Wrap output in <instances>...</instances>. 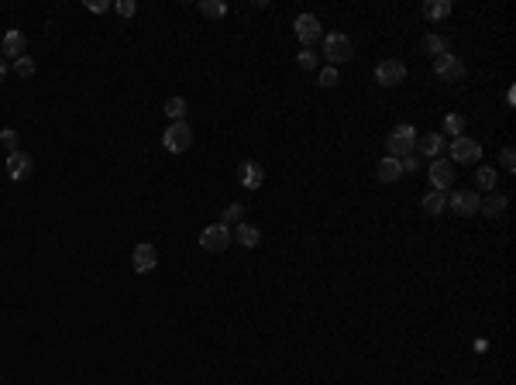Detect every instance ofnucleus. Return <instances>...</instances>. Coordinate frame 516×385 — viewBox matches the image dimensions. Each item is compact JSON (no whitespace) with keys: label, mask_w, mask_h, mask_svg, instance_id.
<instances>
[{"label":"nucleus","mask_w":516,"mask_h":385,"mask_svg":"<svg viewBox=\"0 0 516 385\" xmlns=\"http://www.w3.org/2000/svg\"><path fill=\"white\" fill-rule=\"evenodd\" d=\"M417 138H420V135H417L413 124H396L392 135H389V159H406V155H413Z\"/></svg>","instance_id":"1"},{"label":"nucleus","mask_w":516,"mask_h":385,"mask_svg":"<svg viewBox=\"0 0 516 385\" xmlns=\"http://www.w3.org/2000/svg\"><path fill=\"white\" fill-rule=\"evenodd\" d=\"M324 56H327V62H331V66H341V62L355 59V42H351L348 35L334 32V35H327V38H324Z\"/></svg>","instance_id":"2"},{"label":"nucleus","mask_w":516,"mask_h":385,"mask_svg":"<svg viewBox=\"0 0 516 385\" xmlns=\"http://www.w3.org/2000/svg\"><path fill=\"white\" fill-rule=\"evenodd\" d=\"M162 145H165V152L183 155V152L193 145V128H189L186 121H172V124L165 128V135H162Z\"/></svg>","instance_id":"3"},{"label":"nucleus","mask_w":516,"mask_h":385,"mask_svg":"<svg viewBox=\"0 0 516 385\" xmlns=\"http://www.w3.org/2000/svg\"><path fill=\"white\" fill-rule=\"evenodd\" d=\"M434 73L441 76V83H461V80L468 76L465 62H461L458 56H451V52H444V56L434 59Z\"/></svg>","instance_id":"4"},{"label":"nucleus","mask_w":516,"mask_h":385,"mask_svg":"<svg viewBox=\"0 0 516 385\" xmlns=\"http://www.w3.org/2000/svg\"><path fill=\"white\" fill-rule=\"evenodd\" d=\"M482 159V145L475 141V138H468V135H461V138H454L451 141V165L458 162V165H468V162H478Z\"/></svg>","instance_id":"5"},{"label":"nucleus","mask_w":516,"mask_h":385,"mask_svg":"<svg viewBox=\"0 0 516 385\" xmlns=\"http://www.w3.org/2000/svg\"><path fill=\"white\" fill-rule=\"evenodd\" d=\"M375 83H379V86H399V83H406V66H403L399 59L379 62V66H375Z\"/></svg>","instance_id":"6"},{"label":"nucleus","mask_w":516,"mask_h":385,"mask_svg":"<svg viewBox=\"0 0 516 385\" xmlns=\"http://www.w3.org/2000/svg\"><path fill=\"white\" fill-rule=\"evenodd\" d=\"M293 32H296V38L303 42V49H310L314 42H320V38H324V32H320V21H317L314 14H300V18L293 21Z\"/></svg>","instance_id":"7"},{"label":"nucleus","mask_w":516,"mask_h":385,"mask_svg":"<svg viewBox=\"0 0 516 385\" xmlns=\"http://www.w3.org/2000/svg\"><path fill=\"white\" fill-rule=\"evenodd\" d=\"M231 244V231L224 227V224H213V227H207L203 234H200V248L203 251H224Z\"/></svg>","instance_id":"8"},{"label":"nucleus","mask_w":516,"mask_h":385,"mask_svg":"<svg viewBox=\"0 0 516 385\" xmlns=\"http://www.w3.org/2000/svg\"><path fill=\"white\" fill-rule=\"evenodd\" d=\"M430 183H434V189L444 193L454 183V165L447 159H430Z\"/></svg>","instance_id":"9"},{"label":"nucleus","mask_w":516,"mask_h":385,"mask_svg":"<svg viewBox=\"0 0 516 385\" xmlns=\"http://www.w3.org/2000/svg\"><path fill=\"white\" fill-rule=\"evenodd\" d=\"M237 183L244 186V189H258L266 183V169L258 165V162H241L237 165Z\"/></svg>","instance_id":"10"},{"label":"nucleus","mask_w":516,"mask_h":385,"mask_svg":"<svg viewBox=\"0 0 516 385\" xmlns=\"http://www.w3.org/2000/svg\"><path fill=\"white\" fill-rule=\"evenodd\" d=\"M131 265H134V272L141 275V272H152L155 265H159V251H155V244H138L134 248V255H131Z\"/></svg>","instance_id":"11"},{"label":"nucleus","mask_w":516,"mask_h":385,"mask_svg":"<svg viewBox=\"0 0 516 385\" xmlns=\"http://www.w3.org/2000/svg\"><path fill=\"white\" fill-rule=\"evenodd\" d=\"M478 203H482V196H478V193H468V189H461V193H454V196H451V210H454L458 217H471V213H478Z\"/></svg>","instance_id":"12"},{"label":"nucleus","mask_w":516,"mask_h":385,"mask_svg":"<svg viewBox=\"0 0 516 385\" xmlns=\"http://www.w3.org/2000/svg\"><path fill=\"white\" fill-rule=\"evenodd\" d=\"M0 52L11 56V59L18 62L21 56H28V38H25L21 32H8V35H4V45H0Z\"/></svg>","instance_id":"13"},{"label":"nucleus","mask_w":516,"mask_h":385,"mask_svg":"<svg viewBox=\"0 0 516 385\" xmlns=\"http://www.w3.org/2000/svg\"><path fill=\"white\" fill-rule=\"evenodd\" d=\"M417 148H420V155H427V159H441V152H444V138H441L437 131L420 135V138H417Z\"/></svg>","instance_id":"14"},{"label":"nucleus","mask_w":516,"mask_h":385,"mask_svg":"<svg viewBox=\"0 0 516 385\" xmlns=\"http://www.w3.org/2000/svg\"><path fill=\"white\" fill-rule=\"evenodd\" d=\"M234 241H237L241 248H258V241H262V231L251 227L248 220H241V224L234 227Z\"/></svg>","instance_id":"15"},{"label":"nucleus","mask_w":516,"mask_h":385,"mask_svg":"<svg viewBox=\"0 0 516 385\" xmlns=\"http://www.w3.org/2000/svg\"><path fill=\"white\" fill-rule=\"evenodd\" d=\"M8 172H11V179H25L32 172V155H25V152L8 155Z\"/></svg>","instance_id":"16"},{"label":"nucleus","mask_w":516,"mask_h":385,"mask_svg":"<svg viewBox=\"0 0 516 385\" xmlns=\"http://www.w3.org/2000/svg\"><path fill=\"white\" fill-rule=\"evenodd\" d=\"M478 210H482L485 217H492V220H495V217H502V213H506V196H502V193H489V196L478 203Z\"/></svg>","instance_id":"17"},{"label":"nucleus","mask_w":516,"mask_h":385,"mask_svg":"<svg viewBox=\"0 0 516 385\" xmlns=\"http://www.w3.org/2000/svg\"><path fill=\"white\" fill-rule=\"evenodd\" d=\"M375 176H379L382 183H396V179L403 176V169H399V159H389V155H386V159L375 165Z\"/></svg>","instance_id":"18"},{"label":"nucleus","mask_w":516,"mask_h":385,"mask_svg":"<svg viewBox=\"0 0 516 385\" xmlns=\"http://www.w3.org/2000/svg\"><path fill=\"white\" fill-rule=\"evenodd\" d=\"M451 14V0H427L423 4V18L427 21H444Z\"/></svg>","instance_id":"19"},{"label":"nucleus","mask_w":516,"mask_h":385,"mask_svg":"<svg viewBox=\"0 0 516 385\" xmlns=\"http://www.w3.org/2000/svg\"><path fill=\"white\" fill-rule=\"evenodd\" d=\"M444 207H447V196H444L441 189H434V193H427V196H423V213L441 217V213H444Z\"/></svg>","instance_id":"20"},{"label":"nucleus","mask_w":516,"mask_h":385,"mask_svg":"<svg viewBox=\"0 0 516 385\" xmlns=\"http://www.w3.org/2000/svg\"><path fill=\"white\" fill-rule=\"evenodd\" d=\"M475 186H478L482 193H495V169H492V165H482V169L475 172Z\"/></svg>","instance_id":"21"},{"label":"nucleus","mask_w":516,"mask_h":385,"mask_svg":"<svg viewBox=\"0 0 516 385\" xmlns=\"http://www.w3.org/2000/svg\"><path fill=\"white\" fill-rule=\"evenodd\" d=\"M186 110H189V104H186L183 97H169V100H165V117H169V121H183Z\"/></svg>","instance_id":"22"},{"label":"nucleus","mask_w":516,"mask_h":385,"mask_svg":"<svg viewBox=\"0 0 516 385\" xmlns=\"http://www.w3.org/2000/svg\"><path fill=\"white\" fill-rule=\"evenodd\" d=\"M200 14L203 18H224L227 14V4H224V0H200Z\"/></svg>","instance_id":"23"},{"label":"nucleus","mask_w":516,"mask_h":385,"mask_svg":"<svg viewBox=\"0 0 516 385\" xmlns=\"http://www.w3.org/2000/svg\"><path fill=\"white\" fill-rule=\"evenodd\" d=\"M444 135H447L451 141L461 138V135H465V117H461V114H447V117H444Z\"/></svg>","instance_id":"24"},{"label":"nucleus","mask_w":516,"mask_h":385,"mask_svg":"<svg viewBox=\"0 0 516 385\" xmlns=\"http://www.w3.org/2000/svg\"><path fill=\"white\" fill-rule=\"evenodd\" d=\"M423 52H427V56H434V59H437V56H444V52H447V38H441V35H427V38H423Z\"/></svg>","instance_id":"25"},{"label":"nucleus","mask_w":516,"mask_h":385,"mask_svg":"<svg viewBox=\"0 0 516 385\" xmlns=\"http://www.w3.org/2000/svg\"><path fill=\"white\" fill-rule=\"evenodd\" d=\"M244 220V207L241 203H231V207H224V213H220V224L227 227V224H241Z\"/></svg>","instance_id":"26"},{"label":"nucleus","mask_w":516,"mask_h":385,"mask_svg":"<svg viewBox=\"0 0 516 385\" xmlns=\"http://www.w3.org/2000/svg\"><path fill=\"white\" fill-rule=\"evenodd\" d=\"M14 73H18L21 80H32V76H35V59H32V56H21V59L14 62Z\"/></svg>","instance_id":"27"},{"label":"nucleus","mask_w":516,"mask_h":385,"mask_svg":"<svg viewBox=\"0 0 516 385\" xmlns=\"http://www.w3.org/2000/svg\"><path fill=\"white\" fill-rule=\"evenodd\" d=\"M0 145L8 148V155H14V152H18V131H14V128H4V131H0Z\"/></svg>","instance_id":"28"},{"label":"nucleus","mask_w":516,"mask_h":385,"mask_svg":"<svg viewBox=\"0 0 516 385\" xmlns=\"http://www.w3.org/2000/svg\"><path fill=\"white\" fill-rule=\"evenodd\" d=\"M499 165H502L506 172H516V152H513V148H502V152H499Z\"/></svg>","instance_id":"29"},{"label":"nucleus","mask_w":516,"mask_h":385,"mask_svg":"<svg viewBox=\"0 0 516 385\" xmlns=\"http://www.w3.org/2000/svg\"><path fill=\"white\" fill-rule=\"evenodd\" d=\"M338 83H341V80H338V66H327V69L320 73V86L331 90V86H338Z\"/></svg>","instance_id":"30"},{"label":"nucleus","mask_w":516,"mask_h":385,"mask_svg":"<svg viewBox=\"0 0 516 385\" xmlns=\"http://www.w3.org/2000/svg\"><path fill=\"white\" fill-rule=\"evenodd\" d=\"M399 169H403V172H417V169H420V155L413 152V155H406V159H399Z\"/></svg>","instance_id":"31"},{"label":"nucleus","mask_w":516,"mask_h":385,"mask_svg":"<svg viewBox=\"0 0 516 385\" xmlns=\"http://www.w3.org/2000/svg\"><path fill=\"white\" fill-rule=\"evenodd\" d=\"M296 62H300V66H303V69H314V66H317V56H314V52H310V49H303V52H300V56H296Z\"/></svg>","instance_id":"32"},{"label":"nucleus","mask_w":516,"mask_h":385,"mask_svg":"<svg viewBox=\"0 0 516 385\" xmlns=\"http://www.w3.org/2000/svg\"><path fill=\"white\" fill-rule=\"evenodd\" d=\"M117 14L121 18H134V0H117Z\"/></svg>","instance_id":"33"},{"label":"nucleus","mask_w":516,"mask_h":385,"mask_svg":"<svg viewBox=\"0 0 516 385\" xmlns=\"http://www.w3.org/2000/svg\"><path fill=\"white\" fill-rule=\"evenodd\" d=\"M86 8H90L93 14H104V11H110V4H107V0H86Z\"/></svg>","instance_id":"34"},{"label":"nucleus","mask_w":516,"mask_h":385,"mask_svg":"<svg viewBox=\"0 0 516 385\" xmlns=\"http://www.w3.org/2000/svg\"><path fill=\"white\" fill-rule=\"evenodd\" d=\"M4 80H8V62L0 59V83H4Z\"/></svg>","instance_id":"35"}]
</instances>
